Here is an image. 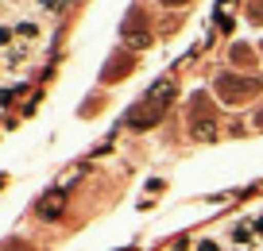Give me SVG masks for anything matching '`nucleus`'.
Returning a JSON list of instances; mask_svg holds the SVG:
<instances>
[{
    "mask_svg": "<svg viewBox=\"0 0 263 251\" xmlns=\"http://www.w3.org/2000/svg\"><path fill=\"white\" fill-rule=\"evenodd\" d=\"M171 101H174V81H159L155 89H151L147 97H143L140 105L128 112V128H136V131L151 128V124L166 112V105H171Z\"/></svg>",
    "mask_w": 263,
    "mask_h": 251,
    "instance_id": "nucleus-1",
    "label": "nucleus"
},
{
    "mask_svg": "<svg viewBox=\"0 0 263 251\" xmlns=\"http://www.w3.org/2000/svg\"><path fill=\"white\" fill-rule=\"evenodd\" d=\"M217 93H221V101H229V105H240V101H248V97H255V93H259V81L221 73V78H217Z\"/></svg>",
    "mask_w": 263,
    "mask_h": 251,
    "instance_id": "nucleus-2",
    "label": "nucleus"
},
{
    "mask_svg": "<svg viewBox=\"0 0 263 251\" xmlns=\"http://www.w3.org/2000/svg\"><path fill=\"white\" fill-rule=\"evenodd\" d=\"M120 35H124V43H128V47H136V50L151 43V31L143 27V12H140V8H132V12H128V20H124Z\"/></svg>",
    "mask_w": 263,
    "mask_h": 251,
    "instance_id": "nucleus-3",
    "label": "nucleus"
},
{
    "mask_svg": "<svg viewBox=\"0 0 263 251\" xmlns=\"http://www.w3.org/2000/svg\"><path fill=\"white\" fill-rule=\"evenodd\" d=\"M224 240L232 243V251H252L259 236H255L252 220H232V224H229V232H224Z\"/></svg>",
    "mask_w": 263,
    "mask_h": 251,
    "instance_id": "nucleus-4",
    "label": "nucleus"
},
{
    "mask_svg": "<svg viewBox=\"0 0 263 251\" xmlns=\"http://www.w3.org/2000/svg\"><path fill=\"white\" fill-rule=\"evenodd\" d=\"M62 205H66V194H62V189H54V194H47V197H43L39 217H43V220H54L58 213H62Z\"/></svg>",
    "mask_w": 263,
    "mask_h": 251,
    "instance_id": "nucleus-5",
    "label": "nucleus"
},
{
    "mask_svg": "<svg viewBox=\"0 0 263 251\" xmlns=\"http://www.w3.org/2000/svg\"><path fill=\"white\" fill-rule=\"evenodd\" d=\"M194 251H224V243L217 240V236H201V240L194 243Z\"/></svg>",
    "mask_w": 263,
    "mask_h": 251,
    "instance_id": "nucleus-6",
    "label": "nucleus"
},
{
    "mask_svg": "<svg viewBox=\"0 0 263 251\" xmlns=\"http://www.w3.org/2000/svg\"><path fill=\"white\" fill-rule=\"evenodd\" d=\"M232 62H252V50L248 47H232Z\"/></svg>",
    "mask_w": 263,
    "mask_h": 251,
    "instance_id": "nucleus-7",
    "label": "nucleus"
},
{
    "mask_svg": "<svg viewBox=\"0 0 263 251\" xmlns=\"http://www.w3.org/2000/svg\"><path fill=\"white\" fill-rule=\"evenodd\" d=\"M252 228H255V236H259V240H263V209H259V213H255V217H252Z\"/></svg>",
    "mask_w": 263,
    "mask_h": 251,
    "instance_id": "nucleus-8",
    "label": "nucleus"
},
{
    "mask_svg": "<svg viewBox=\"0 0 263 251\" xmlns=\"http://www.w3.org/2000/svg\"><path fill=\"white\" fill-rule=\"evenodd\" d=\"M166 4H178V0H166Z\"/></svg>",
    "mask_w": 263,
    "mask_h": 251,
    "instance_id": "nucleus-9",
    "label": "nucleus"
},
{
    "mask_svg": "<svg viewBox=\"0 0 263 251\" xmlns=\"http://www.w3.org/2000/svg\"><path fill=\"white\" fill-rule=\"evenodd\" d=\"M259 128H263V116H259Z\"/></svg>",
    "mask_w": 263,
    "mask_h": 251,
    "instance_id": "nucleus-10",
    "label": "nucleus"
},
{
    "mask_svg": "<svg viewBox=\"0 0 263 251\" xmlns=\"http://www.w3.org/2000/svg\"><path fill=\"white\" fill-rule=\"evenodd\" d=\"M259 251H263V243H259Z\"/></svg>",
    "mask_w": 263,
    "mask_h": 251,
    "instance_id": "nucleus-11",
    "label": "nucleus"
}]
</instances>
